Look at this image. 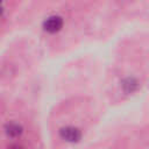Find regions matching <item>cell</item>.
Returning <instances> with one entry per match:
<instances>
[{"instance_id": "277c9868", "label": "cell", "mask_w": 149, "mask_h": 149, "mask_svg": "<svg viewBox=\"0 0 149 149\" xmlns=\"http://www.w3.org/2000/svg\"><path fill=\"white\" fill-rule=\"evenodd\" d=\"M122 87H123V90H125L126 93H132V92H134L137 88V81L134 78H130L129 77V78H127V79L123 80Z\"/></svg>"}, {"instance_id": "6da1fadb", "label": "cell", "mask_w": 149, "mask_h": 149, "mask_svg": "<svg viewBox=\"0 0 149 149\" xmlns=\"http://www.w3.org/2000/svg\"><path fill=\"white\" fill-rule=\"evenodd\" d=\"M59 136L64 141H66V142L76 143V142H79L80 141V139H81V132L77 127L65 126V127H62L59 129Z\"/></svg>"}, {"instance_id": "7a4b0ae2", "label": "cell", "mask_w": 149, "mask_h": 149, "mask_svg": "<svg viewBox=\"0 0 149 149\" xmlns=\"http://www.w3.org/2000/svg\"><path fill=\"white\" fill-rule=\"evenodd\" d=\"M64 21L59 15H51L43 22V29L49 34H56L63 28Z\"/></svg>"}, {"instance_id": "5b68a950", "label": "cell", "mask_w": 149, "mask_h": 149, "mask_svg": "<svg viewBox=\"0 0 149 149\" xmlns=\"http://www.w3.org/2000/svg\"><path fill=\"white\" fill-rule=\"evenodd\" d=\"M1 13H2V8L0 7V15H1Z\"/></svg>"}, {"instance_id": "8992f818", "label": "cell", "mask_w": 149, "mask_h": 149, "mask_svg": "<svg viewBox=\"0 0 149 149\" xmlns=\"http://www.w3.org/2000/svg\"><path fill=\"white\" fill-rule=\"evenodd\" d=\"M1 2H2V0H0V3H1Z\"/></svg>"}, {"instance_id": "3957f363", "label": "cell", "mask_w": 149, "mask_h": 149, "mask_svg": "<svg viewBox=\"0 0 149 149\" xmlns=\"http://www.w3.org/2000/svg\"><path fill=\"white\" fill-rule=\"evenodd\" d=\"M5 132H6L7 136H9V137H19L23 133V128L21 125L16 123V122H10L5 126Z\"/></svg>"}]
</instances>
